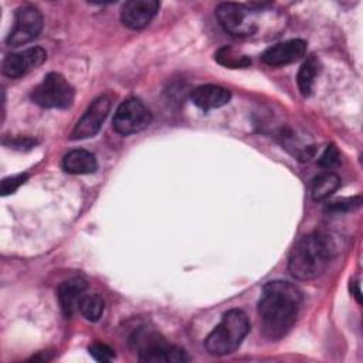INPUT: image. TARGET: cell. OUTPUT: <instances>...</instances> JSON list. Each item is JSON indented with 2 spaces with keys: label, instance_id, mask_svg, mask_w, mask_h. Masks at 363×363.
Returning <instances> with one entry per match:
<instances>
[{
  "label": "cell",
  "instance_id": "9",
  "mask_svg": "<svg viewBox=\"0 0 363 363\" xmlns=\"http://www.w3.org/2000/svg\"><path fill=\"white\" fill-rule=\"evenodd\" d=\"M111 105L112 99L109 95H101L95 101H92V104L86 108L84 115L77 122L71 138L78 140L95 136L99 132L104 121L106 119L111 111Z\"/></svg>",
  "mask_w": 363,
  "mask_h": 363
},
{
  "label": "cell",
  "instance_id": "16",
  "mask_svg": "<svg viewBox=\"0 0 363 363\" xmlns=\"http://www.w3.org/2000/svg\"><path fill=\"white\" fill-rule=\"evenodd\" d=\"M340 186V177L333 172H323L312 180L311 194L315 201H322L332 196Z\"/></svg>",
  "mask_w": 363,
  "mask_h": 363
},
{
  "label": "cell",
  "instance_id": "18",
  "mask_svg": "<svg viewBox=\"0 0 363 363\" xmlns=\"http://www.w3.org/2000/svg\"><path fill=\"white\" fill-rule=\"evenodd\" d=\"M104 309H105L104 299L98 294H86L82 298L79 308H78L81 315L89 322L99 320L104 313Z\"/></svg>",
  "mask_w": 363,
  "mask_h": 363
},
{
  "label": "cell",
  "instance_id": "19",
  "mask_svg": "<svg viewBox=\"0 0 363 363\" xmlns=\"http://www.w3.org/2000/svg\"><path fill=\"white\" fill-rule=\"evenodd\" d=\"M216 60L218 64L228 68H245L251 64V60L245 54H241L240 51L230 47L220 48L216 52Z\"/></svg>",
  "mask_w": 363,
  "mask_h": 363
},
{
  "label": "cell",
  "instance_id": "21",
  "mask_svg": "<svg viewBox=\"0 0 363 363\" xmlns=\"http://www.w3.org/2000/svg\"><path fill=\"white\" fill-rule=\"evenodd\" d=\"M339 159H340V155H339V150L336 149L335 145H329L325 152L320 155L318 163L320 167H325V169H330L333 167L335 164L339 163Z\"/></svg>",
  "mask_w": 363,
  "mask_h": 363
},
{
  "label": "cell",
  "instance_id": "13",
  "mask_svg": "<svg viewBox=\"0 0 363 363\" xmlns=\"http://www.w3.org/2000/svg\"><path fill=\"white\" fill-rule=\"evenodd\" d=\"M86 288H88L86 281L79 277L64 281L58 286V292H57L58 302H60L62 315L67 319H69L75 313V311H78L82 298L86 295Z\"/></svg>",
  "mask_w": 363,
  "mask_h": 363
},
{
  "label": "cell",
  "instance_id": "1",
  "mask_svg": "<svg viewBox=\"0 0 363 363\" xmlns=\"http://www.w3.org/2000/svg\"><path fill=\"white\" fill-rule=\"evenodd\" d=\"M302 302L301 291L288 281H271L262 288L258 316L264 336L271 340L284 337L295 325Z\"/></svg>",
  "mask_w": 363,
  "mask_h": 363
},
{
  "label": "cell",
  "instance_id": "15",
  "mask_svg": "<svg viewBox=\"0 0 363 363\" xmlns=\"http://www.w3.org/2000/svg\"><path fill=\"white\" fill-rule=\"evenodd\" d=\"M62 169L71 174H89L98 169L94 153L84 149H74L62 159Z\"/></svg>",
  "mask_w": 363,
  "mask_h": 363
},
{
  "label": "cell",
  "instance_id": "11",
  "mask_svg": "<svg viewBox=\"0 0 363 363\" xmlns=\"http://www.w3.org/2000/svg\"><path fill=\"white\" fill-rule=\"evenodd\" d=\"M160 3L156 0H129L121 10L122 23L133 30L146 27L156 16Z\"/></svg>",
  "mask_w": 363,
  "mask_h": 363
},
{
  "label": "cell",
  "instance_id": "2",
  "mask_svg": "<svg viewBox=\"0 0 363 363\" xmlns=\"http://www.w3.org/2000/svg\"><path fill=\"white\" fill-rule=\"evenodd\" d=\"M336 252L337 245L330 234L313 231L294 245L288 259V269L298 279H315L326 271Z\"/></svg>",
  "mask_w": 363,
  "mask_h": 363
},
{
  "label": "cell",
  "instance_id": "20",
  "mask_svg": "<svg viewBox=\"0 0 363 363\" xmlns=\"http://www.w3.org/2000/svg\"><path fill=\"white\" fill-rule=\"evenodd\" d=\"M89 354L98 362H111L115 357V350L104 343H92L89 346Z\"/></svg>",
  "mask_w": 363,
  "mask_h": 363
},
{
  "label": "cell",
  "instance_id": "5",
  "mask_svg": "<svg viewBox=\"0 0 363 363\" xmlns=\"http://www.w3.org/2000/svg\"><path fill=\"white\" fill-rule=\"evenodd\" d=\"M31 99L41 108L65 109L74 102V88L58 72H50L31 92Z\"/></svg>",
  "mask_w": 363,
  "mask_h": 363
},
{
  "label": "cell",
  "instance_id": "4",
  "mask_svg": "<svg viewBox=\"0 0 363 363\" xmlns=\"http://www.w3.org/2000/svg\"><path fill=\"white\" fill-rule=\"evenodd\" d=\"M130 346L139 354L140 362L153 363H179L189 362L186 352L174 345L166 342V339L153 329L139 328L130 336Z\"/></svg>",
  "mask_w": 363,
  "mask_h": 363
},
{
  "label": "cell",
  "instance_id": "3",
  "mask_svg": "<svg viewBox=\"0 0 363 363\" xmlns=\"http://www.w3.org/2000/svg\"><path fill=\"white\" fill-rule=\"evenodd\" d=\"M250 330L247 315L240 309L225 312L220 323L206 337V349L214 356L233 353L244 340Z\"/></svg>",
  "mask_w": 363,
  "mask_h": 363
},
{
  "label": "cell",
  "instance_id": "6",
  "mask_svg": "<svg viewBox=\"0 0 363 363\" xmlns=\"http://www.w3.org/2000/svg\"><path fill=\"white\" fill-rule=\"evenodd\" d=\"M152 121L150 111L136 98L125 99L113 113L112 126L119 135L128 136L138 133L149 126Z\"/></svg>",
  "mask_w": 363,
  "mask_h": 363
},
{
  "label": "cell",
  "instance_id": "23",
  "mask_svg": "<svg viewBox=\"0 0 363 363\" xmlns=\"http://www.w3.org/2000/svg\"><path fill=\"white\" fill-rule=\"evenodd\" d=\"M360 206V197H354V199H347V200H340V201H335L330 206H328L329 211H350L353 208H357Z\"/></svg>",
  "mask_w": 363,
  "mask_h": 363
},
{
  "label": "cell",
  "instance_id": "22",
  "mask_svg": "<svg viewBox=\"0 0 363 363\" xmlns=\"http://www.w3.org/2000/svg\"><path fill=\"white\" fill-rule=\"evenodd\" d=\"M27 177H28L27 174H16V176L3 179V182H1V194L7 196V194L14 193L27 180Z\"/></svg>",
  "mask_w": 363,
  "mask_h": 363
},
{
  "label": "cell",
  "instance_id": "17",
  "mask_svg": "<svg viewBox=\"0 0 363 363\" xmlns=\"http://www.w3.org/2000/svg\"><path fill=\"white\" fill-rule=\"evenodd\" d=\"M318 71H319V64L316 61V58L311 57L309 60H306L302 67L299 68L298 71V86H299V91L303 96H308L311 95L312 89H313V84H315V78L318 75Z\"/></svg>",
  "mask_w": 363,
  "mask_h": 363
},
{
  "label": "cell",
  "instance_id": "14",
  "mask_svg": "<svg viewBox=\"0 0 363 363\" xmlns=\"http://www.w3.org/2000/svg\"><path fill=\"white\" fill-rule=\"evenodd\" d=\"M193 104L203 109H216L227 105L231 99V94L228 89L220 86V85H213V84H206L194 88L190 95Z\"/></svg>",
  "mask_w": 363,
  "mask_h": 363
},
{
  "label": "cell",
  "instance_id": "7",
  "mask_svg": "<svg viewBox=\"0 0 363 363\" xmlns=\"http://www.w3.org/2000/svg\"><path fill=\"white\" fill-rule=\"evenodd\" d=\"M43 30V14L34 6L24 4L16 10L14 24L7 37V44L13 47L33 41Z\"/></svg>",
  "mask_w": 363,
  "mask_h": 363
},
{
  "label": "cell",
  "instance_id": "10",
  "mask_svg": "<svg viewBox=\"0 0 363 363\" xmlns=\"http://www.w3.org/2000/svg\"><path fill=\"white\" fill-rule=\"evenodd\" d=\"M47 58V52L41 47H31L20 52L6 55L3 60V74L9 78H20L38 68Z\"/></svg>",
  "mask_w": 363,
  "mask_h": 363
},
{
  "label": "cell",
  "instance_id": "24",
  "mask_svg": "<svg viewBox=\"0 0 363 363\" xmlns=\"http://www.w3.org/2000/svg\"><path fill=\"white\" fill-rule=\"evenodd\" d=\"M350 291H352V294H353V296L356 298V301L360 303L362 302V294H360V288H359V282H353L352 285H350Z\"/></svg>",
  "mask_w": 363,
  "mask_h": 363
},
{
  "label": "cell",
  "instance_id": "12",
  "mask_svg": "<svg viewBox=\"0 0 363 363\" xmlns=\"http://www.w3.org/2000/svg\"><path fill=\"white\" fill-rule=\"evenodd\" d=\"M305 51H306V43L303 40L295 38V40H288L269 47L268 50L264 51L261 58L267 65L282 67L301 60L305 55Z\"/></svg>",
  "mask_w": 363,
  "mask_h": 363
},
{
  "label": "cell",
  "instance_id": "8",
  "mask_svg": "<svg viewBox=\"0 0 363 363\" xmlns=\"http://www.w3.org/2000/svg\"><path fill=\"white\" fill-rule=\"evenodd\" d=\"M216 17L220 26L231 35L247 37L252 35L257 30L251 18V13L244 4L221 3L216 9Z\"/></svg>",
  "mask_w": 363,
  "mask_h": 363
}]
</instances>
